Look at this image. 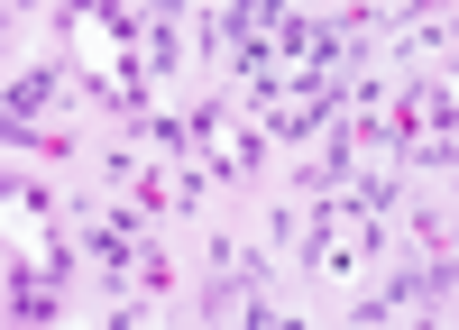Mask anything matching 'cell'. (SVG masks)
Instances as JSON below:
<instances>
[{
	"label": "cell",
	"instance_id": "1",
	"mask_svg": "<svg viewBox=\"0 0 459 330\" xmlns=\"http://www.w3.org/2000/svg\"><path fill=\"white\" fill-rule=\"evenodd\" d=\"M65 47L83 64V83L101 101H138V73H147V37L129 28L120 0H74L65 10Z\"/></svg>",
	"mask_w": 459,
	"mask_h": 330
},
{
	"label": "cell",
	"instance_id": "2",
	"mask_svg": "<svg viewBox=\"0 0 459 330\" xmlns=\"http://www.w3.org/2000/svg\"><path fill=\"white\" fill-rule=\"evenodd\" d=\"M377 211H386V202H368V193H331V202H322V220H313V275H331V284L368 275L377 239H386V220H377Z\"/></svg>",
	"mask_w": 459,
	"mask_h": 330
},
{
	"label": "cell",
	"instance_id": "3",
	"mask_svg": "<svg viewBox=\"0 0 459 330\" xmlns=\"http://www.w3.org/2000/svg\"><path fill=\"white\" fill-rule=\"evenodd\" d=\"M56 267H65V257H56L47 211H37V193H19V183H10V275H37V284H47Z\"/></svg>",
	"mask_w": 459,
	"mask_h": 330
},
{
	"label": "cell",
	"instance_id": "4",
	"mask_svg": "<svg viewBox=\"0 0 459 330\" xmlns=\"http://www.w3.org/2000/svg\"><path fill=\"white\" fill-rule=\"evenodd\" d=\"M194 147L221 165V174H239V165H257V129L239 120V110H203L194 120Z\"/></svg>",
	"mask_w": 459,
	"mask_h": 330
},
{
	"label": "cell",
	"instance_id": "5",
	"mask_svg": "<svg viewBox=\"0 0 459 330\" xmlns=\"http://www.w3.org/2000/svg\"><path fill=\"white\" fill-rule=\"evenodd\" d=\"M47 110V73H10V120H37Z\"/></svg>",
	"mask_w": 459,
	"mask_h": 330
}]
</instances>
